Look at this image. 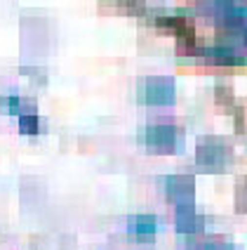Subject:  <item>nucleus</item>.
<instances>
[{"instance_id":"3","label":"nucleus","mask_w":247,"mask_h":250,"mask_svg":"<svg viewBox=\"0 0 247 250\" xmlns=\"http://www.w3.org/2000/svg\"><path fill=\"white\" fill-rule=\"evenodd\" d=\"M144 142L153 151H174L181 142V130L170 123H155L144 127Z\"/></svg>"},{"instance_id":"4","label":"nucleus","mask_w":247,"mask_h":250,"mask_svg":"<svg viewBox=\"0 0 247 250\" xmlns=\"http://www.w3.org/2000/svg\"><path fill=\"white\" fill-rule=\"evenodd\" d=\"M163 187L167 198H172L177 206H193L195 180L191 175H170L163 180Z\"/></svg>"},{"instance_id":"2","label":"nucleus","mask_w":247,"mask_h":250,"mask_svg":"<svg viewBox=\"0 0 247 250\" xmlns=\"http://www.w3.org/2000/svg\"><path fill=\"white\" fill-rule=\"evenodd\" d=\"M139 99L144 104H172L174 102V81L167 76H153L139 85Z\"/></svg>"},{"instance_id":"6","label":"nucleus","mask_w":247,"mask_h":250,"mask_svg":"<svg viewBox=\"0 0 247 250\" xmlns=\"http://www.w3.org/2000/svg\"><path fill=\"white\" fill-rule=\"evenodd\" d=\"M193 52L207 57V59H212V62H219V64H247L245 52L233 47V45H226V42L209 45V47H195Z\"/></svg>"},{"instance_id":"9","label":"nucleus","mask_w":247,"mask_h":250,"mask_svg":"<svg viewBox=\"0 0 247 250\" xmlns=\"http://www.w3.org/2000/svg\"><path fill=\"white\" fill-rule=\"evenodd\" d=\"M19 132L21 135H38L40 132V118H38V113H24V116H19Z\"/></svg>"},{"instance_id":"7","label":"nucleus","mask_w":247,"mask_h":250,"mask_svg":"<svg viewBox=\"0 0 247 250\" xmlns=\"http://www.w3.org/2000/svg\"><path fill=\"white\" fill-rule=\"evenodd\" d=\"M158 231V222L153 215H134L127 222V234L130 238H134L139 243H151Z\"/></svg>"},{"instance_id":"10","label":"nucleus","mask_w":247,"mask_h":250,"mask_svg":"<svg viewBox=\"0 0 247 250\" xmlns=\"http://www.w3.org/2000/svg\"><path fill=\"white\" fill-rule=\"evenodd\" d=\"M203 250H235L231 243H226V241H207Z\"/></svg>"},{"instance_id":"8","label":"nucleus","mask_w":247,"mask_h":250,"mask_svg":"<svg viewBox=\"0 0 247 250\" xmlns=\"http://www.w3.org/2000/svg\"><path fill=\"white\" fill-rule=\"evenodd\" d=\"M0 111L5 116H24V113H36V104L31 99L19 97V95H2L0 97Z\"/></svg>"},{"instance_id":"5","label":"nucleus","mask_w":247,"mask_h":250,"mask_svg":"<svg viewBox=\"0 0 247 250\" xmlns=\"http://www.w3.org/2000/svg\"><path fill=\"white\" fill-rule=\"evenodd\" d=\"M174 227H177L179 234H184V236H198L205 229V217L195 210V206H177Z\"/></svg>"},{"instance_id":"1","label":"nucleus","mask_w":247,"mask_h":250,"mask_svg":"<svg viewBox=\"0 0 247 250\" xmlns=\"http://www.w3.org/2000/svg\"><path fill=\"white\" fill-rule=\"evenodd\" d=\"M195 161L205 170H224L231 163V146L219 137H203L195 146Z\"/></svg>"}]
</instances>
